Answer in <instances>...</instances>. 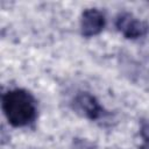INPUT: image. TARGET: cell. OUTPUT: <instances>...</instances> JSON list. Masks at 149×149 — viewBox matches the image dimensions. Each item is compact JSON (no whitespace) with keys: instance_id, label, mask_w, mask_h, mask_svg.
I'll list each match as a JSON object with an SVG mask.
<instances>
[{"instance_id":"2","label":"cell","mask_w":149,"mask_h":149,"mask_svg":"<svg viewBox=\"0 0 149 149\" xmlns=\"http://www.w3.org/2000/svg\"><path fill=\"white\" fill-rule=\"evenodd\" d=\"M115 27L126 38L129 40L140 38L144 36L149 30V26L144 21L127 12H123L116 16Z\"/></svg>"},{"instance_id":"4","label":"cell","mask_w":149,"mask_h":149,"mask_svg":"<svg viewBox=\"0 0 149 149\" xmlns=\"http://www.w3.org/2000/svg\"><path fill=\"white\" fill-rule=\"evenodd\" d=\"M73 105L76 111L90 120H97L104 113V108L97 98L88 92H79L73 99Z\"/></svg>"},{"instance_id":"5","label":"cell","mask_w":149,"mask_h":149,"mask_svg":"<svg viewBox=\"0 0 149 149\" xmlns=\"http://www.w3.org/2000/svg\"><path fill=\"white\" fill-rule=\"evenodd\" d=\"M79 144H80V148H79V149H92L91 147H87V146H88V143H86L85 141H84V142H83V141H80V142H79Z\"/></svg>"},{"instance_id":"1","label":"cell","mask_w":149,"mask_h":149,"mask_svg":"<svg viewBox=\"0 0 149 149\" xmlns=\"http://www.w3.org/2000/svg\"><path fill=\"white\" fill-rule=\"evenodd\" d=\"M2 112L13 127H24L31 123L37 113L34 97L26 90L14 88L2 95Z\"/></svg>"},{"instance_id":"3","label":"cell","mask_w":149,"mask_h":149,"mask_svg":"<svg viewBox=\"0 0 149 149\" xmlns=\"http://www.w3.org/2000/svg\"><path fill=\"white\" fill-rule=\"evenodd\" d=\"M105 27V16L97 8H87L80 16V33L85 37L99 35Z\"/></svg>"}]
</instances>
